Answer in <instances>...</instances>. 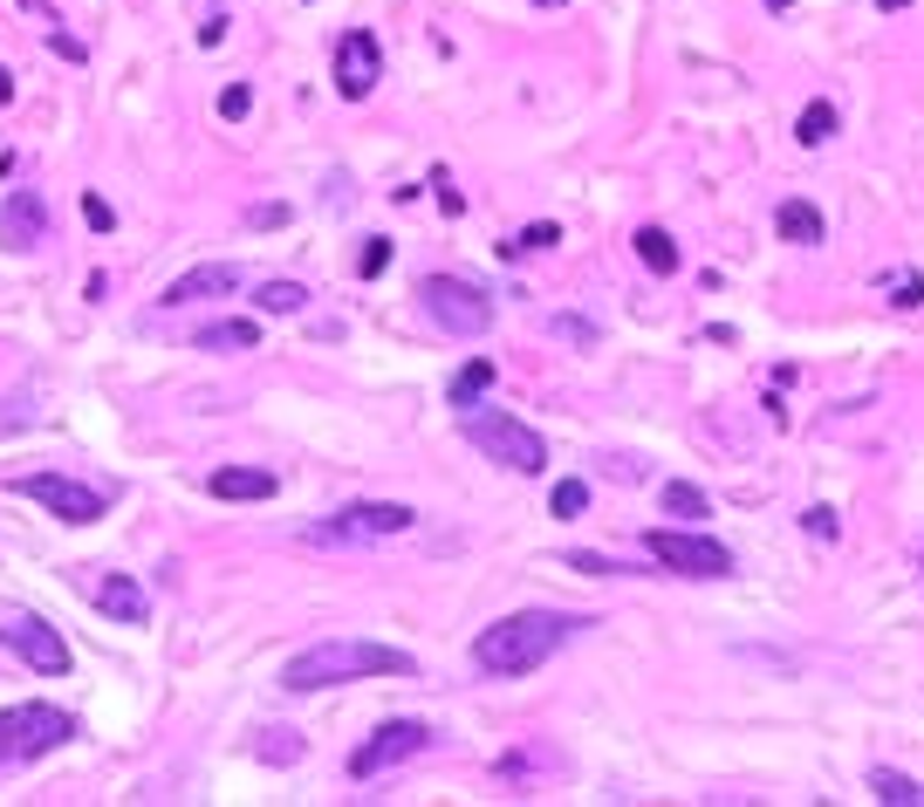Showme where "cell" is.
I'll use <instances>...</instances> for the list:
<instances>
[{
    "mask_svg": "<svg viewBox=\"0 0 924 807\" xmlns=\"http://www.w3.org/2000/svg\"><path fill=\"white\" fill-rule=\"evenodd\" d=\"M90 603L110 616V622H144L151 616V595L138 589V582H123V575H103V582H90Z\"/></svg>",
    "mask_w": 924,
    "mask_h": 807,
    "instance_id": "obj_15",
    "label": "cell"
},
{
    "mask_svg": "<svg viewBox=\"0 0 924 807\" xmlns=\"http://www.w3.org/2000/svg\"><path fill=\"white\" fill-rule=\"evenodd\" d=\"M268 739H274V746H261L268 760H288V767L301 760V733H268Z\"/></svg>",
    "mask_w": 924,
    "mask_h": 807,
    "instance_id": "obj_31",
    "label": "cell"
},
{
    "mask_svg": "<svg viewBox=\"0 0 924 807\" xmlns=\"http://www.w3.org/2000/svg\"><path fill=\"white\" fill-rule=\"evenodd\" d=\"M774 233H781L787 247H821V233H829V226H821V213H815L808 199H781V213H774Z\"/></svg>",
    "mask_w": 924,
    "mask_h": 807,
    "instance_id": "obj_16",
    "label": "cell"
},
{
    "mask_svg": "<svg viewBox=\"0 0 924 807\" xmlns=\"http://www.w3.org/2000/svg\"><path fill=\"white\" fill-rule=\"evenodd\" d=\"M14 492H21V500H42L56 520H69V527H90V520H103V507H110V492H103V486H83V479H69V473H28Z\"/></svg>",
    "mask_w": 924,
    "mask_h": 807,
    "instance_id": "obj_10",
    "label": "cell"
},
{
    "mask_svg": "<svg viewBox=\"0 0 924 807\" xmlns=\"http://www.w3.org/2000/svg\"><path fill=\"white\" fill-rule=\"evenodd\" d=\"M890 308H924V274H897L890 281Z\"/></svg>",
    "mask_w": 924,
    "mask_h": 807,
    "instance_id": "obj_28",
    "label": "cell"
},
{
    "mask_svg": "<svg viewBox=\"0 0 924 807\" xmlns=\"http://www.w3.org/2000/svg\"><path fill=\"white\" fill-rule=\"evenodd\" d=\"M869 787H877V800H890V807H917L924 800V787H917V780H904L897 767H877V773H869Z\"/></svg>",
    "mask_w": 924,
    "mask_h": 807,
    "instance_id": "obj_20",
    "label": "cell"
},
{
    "mask_svg": "<svg viewBox=\"0 0 924 807\" xmlns=\"http://www.w3.org/2000/svg\"><path fill=\"white\" fill-rule=\"evenodd\" d=\"M582 507H589V479H561V486L548 492V513H555V520H576Z\"/></svg>",
    "mask_w": 924,
    "mask_h": 807,
    "instance_id": "obj_25",
    "label": "cell"
},
{
    "mask_svg": "<svg viewBox=\"0 0 924 807\" xmlns=\"http://www.w3.org/2000/svg\"><path fill=\"white\" fill-rule=\"evenodd\" d=\"M808 527H815L821 541H836V534H842V520H836V507H815V513H808Z\"/></svg>",
    "mask_w": 924,
    "mask_h": 807,
    "instance_id": "obj_33",
    "label": "cell"
},
{
    "mask_svg": "<svg viewBox=\"0 0 924 807\" xmlns=\"http://www.w3.org/2000/svg\"><path fill=\"white\" fill-rule=\"evenodd\" d=\"M418 301H425V316L439 322L446 335H486V329H494V301H486L473 281H459V274H425Z\"/></svg>",
    "mask_w": 924,
    "mask_h": 807,
    "instance_id": "obj_7",
    "label": "cell"
},
{
    "mask_svg": "<svg viewBox=\"0 0 924 807\" xmlns=\"http://www.w3.org/2000/svg\"><path fill=\"white\" fill-rule=\"evenodd\" d=\"M261 308H268V316H301V308H308V288H301V281H268V288H261Z\"/></svg>",
    "mask_w": 924,
    "mask_h": 807,
    "instance_id": "obj_22",
    "label": "cell"
},
{
    "mask_svg": "<svg viewBox=\"0 0 924 807\" xmlns=\"http://www.w3.org/2000/svg\"><path fill=\"white\" fill-rule=\"evenodd\" d=\"M644 555L664 561L672 575H691V582H726L733 575V548L712 541V534H699V527H651Z\"/></svg>",
    "mask_w": 924,
    "mask_h": 807,
    "instance_id": "obj_5",
    "label": "cell"
},
{
    "mask_svg": "<svg viewBox=\"0 0 924 807\" xmlns=\"http://www.w3.org/2000/svg\"><path fill=\"white\" fill-rule=\"evenodd\" d=\"M83 219H90V233H110V226H117L110 199H96V192H83Z\"/></svg>",
    "mask_w": 924,
    "mask_h": 807,
    "instance_id": "obj_30",
    "label": "cell"
},
{
    "mask_svg": "<svg viewBox=\"0 0 924 807\" xmlns=\"http://www.w3.org/2000/svg\"><path fill=\"white\" fill-rule=\"evenodd\" d=\"M555 240H561V226H555V219H534L528 233H513V240H507L500 253H507V260H521V253H542V247H555Z\"/></svg>",
    "mask_w": 924,
    "mask_h": 807,
    "instance_id": "obj_23",
    "label": "cell"
},
{
    "mask_svg": "<svg viewBox=\"0 0 924 807\" xmlns=\"http://www.w3.org/2000/svg\"><path fill=\"white\" fill-rule=\"evenodd\" d=\"M48 240V205L42 192H14V199H0V247H14V253H28Z\"/></svg>",
    "mask_w": 924,
    "mask_h": 807,
    "instance_id": "obj_12",
    "label": "cell"
},
{
    "mask_svg": "<svg viewBox=\"0 0 924 807\" xmlns=\"http://www.w3.org/2000/svg\"><path fill=\"white\" fill-rule=\"evenodd\" d=\"M664 513H672V520H691V527H699V520L712 513V500H706V492L691 486V479H672V486H664Z\"/></svg>",
    "mask_w": 924,
    "mask_h": 807,
    "instance_id": "obj_19",
    "label": "cell"
},
{
    "mask_svg": "<svg viewBox=\"0 0 924 807\" xmlns=\"http://www.w3.org/2000/svg\"><path fill=\"white\" fill-rule=\"evenodd\" d=\"M0 643L14 650L28 670H42V678H69V637L56 630L48 616H28V609H14L8 622H0Z\"/></svg>",
    "mask_w": 924,
    "mask_h": 807,
    "instance_id": "obj_8",
    "label": "cell"
},
{
    "mask_svg": "<svg viewBox=\"0 0 924 807\" xmlns=\"http://www.w3.org/2000/svg\"><path fill=\"white\" fill-rule=\"evenodd\" d=\"M459 431H466V446H479L494 465H507V473H548V446L542 431L521 425L513 411H486V404H459Z\"/></svg>",
    "mask_w": 924,
    "mask_h": 807,
    "instance_id": "obj_3",
    "label": "cell"
},
{
    "mask_svg": "<svg viewBox=\"0 0 924 807\" xmlns=\"http://www.w3.org/2000/svg\"><path fill=\"white\" fill-rule=\"evenodd\" d=\"M431 186H439V205H446V213H466V199H459V192H452V178H446V171H439V178H431Z\"/></svg>",
    "mask_w": 924,
    "mask_h": 807,
    "instance_id": "obj_35",
    "label": "cell"
},
{
    "mask_svg": "<svg viewBox=\"0 0 924 807\" xmlns=\"http://www.w3.org/2000/svg\"><path fill=\"white\" fill-rule=\"evenodd\" d=\"M192 343H199V349H213V356H240V349H253V343H261V329L234 316V322H213V329H199Z\"/></svg>",
    "mask_w": 924,
    "mask_h": 807,
    "instance_id": "obj_17",
    "label": "cell"
},
{
    "mask_svg": "<svg viewBox=\"0 0 924 807\" xmlns=\"http://www.w3.org/2000/svg\"><path fill=\"white\" fill-rule=\"evenodd\" d=\"M917 561H924V534H917Z\"/></svg>",
    "mask_w": 924,
    "mask_h": 807,
    "instance_id": "obj_38",
    "label": "cell"
},
{
    "mask_svg": "<svg viewBox=\"0 0 924 807\" xmlns=\"http://www.w3.org/2000/svg\"><path fill=\"white\" fill-rule=\"evenodd\" d=\"M247 110H253V90H247V83H234V90H220V117H226V123H240Z\"/></svg>",
    "mask_w": 924,
    "mask_h": 807,
    "instance_id": "obj_29",
    "label": "cell"
},
{
    "mask_svg": "<svg viewBox=\"0 0 924 807\" xmlns=\"http://www.w3.org/2000/svg\"><path fill=\"white\" fill-rule=\"evenodd\" d=\"M240 281H247V274L234 268V260H205V268L178 274V281H171V288H165L158 301H165V308H186V301H213V295H234Z\"/></svg>",
    "mask_w": 924,
    "mask_h": 807,
    "instance_id": "obj_13",
    "label": "cell"
},
{
    "mask_svg": "<svg viewBox=\"0 0 924 807\" xmlns=\"http://www.w3.org/2000/svg\"><path fill=\"white\" fill-rule=\"evenodd\" d=\"M877 8H884V14H897V8H911V0H877Z\"/></svg>",
    "mask_w": 924,
    "mask_h": 807,
    "instance_id": "obj_37",
    "label": "cell"
},
{
    "mask_svg": "<svg viewBox=\"0 0 924 807\" xmlns=\"http://www.w3.org/2000/svg\"><path fill=\"white\" fill-rule=\"evenodd\" d=\"M383 268H391V240L377 233V240H364V260H356V274H364V281H377Z\"/></svg>",
    "mask_w": 924,
    "mask_h": 807,
    "instance_id": "obj_27",
    "label": "cell"
},
{
    "mask_svg": "<svg viewBox=\"0 0 924 807\" xmlns=\"http://www.w3.org/2000/svg\"><path fill=\"white\" fill-rule=\"evenodd\" d=\"M569 568H582V575H637V568L609 561V555H589V548H576V555H569Z\"/></svg>",
    "mask_w": 924,
    "mask_h": 807,
    "instance_id": "obj_26",
    "label": "cell"
},
{
    "mask_svg": "<svg viewBox=\"0 0 924 807\" xmlns=\"http://www.w3.org/2000/svg\"><path fill=\"white\" fill-rule=\"evenodd\" d=\"M288 219V205H247V226H281Z\"/></svg>",
    "mask_w": 924,
    "mask_h": 807,
    "instance_id": "obj_34",
    "label": "cell"
},
{
    "mask_svg": "<svg viewBox=\"0 0 924 807\" xmlns=\"http://www.w3.org/2000/svg\"><path fill=\"white\" fill-rule=\"evenodd\" d=\"M377 83H383V48H377L370 28H350V35L336 41V90H343L350 103H364Z\"/></svg>",
    "mask_w": 924,
    "mask_h": 807,
    "instance_id": "obj_11",
    "label": "cell"
},
{
    "mask_svg": "<svg viewBox=\"0 0 924 807\" xmlns=\"http://www.w3.org/2000/svg\"><path fill=\"white\" fill-rule=\"evenodd\" d=\"M582 630H589V616H569V609H513L473 637V664L486 678H528V670H542Z\"/></svg>",
    "mask_w": 924,
    "mask_h": 807,
    "instance_id": "obj_1",
    "label": "cell"
},
{
    "mask_svg": "<svg viewBox=\"0 0 924 807\" xmlns=\"http://www.w3.org/2000/svg\"><path fill=\"white\" fill-rule=\"evenodd\" d=\"M425 746H431V725L391 719V725H377V733L350 752V780H377V773H391V767H404V760H418Z\"/></svg>",
    "mask_w": 924,
    "mask_h": 807,
    "instance_id": "obj_9",
    "label": "cell"
},
{
    "mask_svg": "<svg viewBox=\"0 0 924 807\" xmlns=\"http://www.w3.org/2000/svg\"><path fill=\"white\" fill-rule=\"evenodd\" d=\"M205 492H213V500H274L281 479L261 473V465H220V473L205 479Z\"/></svg>",
    "mask_w": 924,
    "mask_h": 807,
    "instance_id": "obj_14",
    "label": "cell"
},
{
    "mask_svg": "<svg viewBox=\"0 0 924 807\" xmlns=\"http://www.w3.org/2000/svg\"><path fill=\"white\" fill-rule=\"evenodd\" d=\"M350 678H418V657L398 643H370V637H322L281 670L288 691H329V685H350Z\"/></svg>",
    "mask_w": 924,
    "mask_h": 807,
    "instance_id": "obj_2",
    "label": "cell"
},
{
    "mask_svg": "<svg viewBox=\"0 0 924 807\" xmlns=\"http://www.w3.org/2000/svg\"><path fill=\"white\" fill-rule=\"evenodd\" d=\"M8 96H14V75H8V69H0V103H8Z\"/></svg>",
    "mask_w": 924,
    "mask_h": 807,
    "instance_id": "obj_36",
    "label": "cell"
},
{
    "mask_svg": "<svg viewBox=\"0 0 924 807\" xmlns=\"http://www.w3.org/2000/svg\"><path fill=\"white\" fill-rule=\"evenodd\" d=\"M555 329L569 335V343H596V322H582V316H555Z\"/></svg>",
    "mask_w": 924,
    "mask_h": 807,
    "instance_id": "obj_32",
    "label": "cell"
},
{
    "mask_svg": "<svg viewBox=\"0 0 924 807\" xmlns=\"http://www.w3.org/2000/svg\"><path fill=\"white\" fill-rule=\"evenodd\" d=\"M794 138H802V144H829V138H836V103H821V96H815L808 110L794 117Z\"/></svg>",
    "mask_w": 924,
    "mask_h": 807,
    "instance_id": "obj_21",
    "label": "cell"
},
{
    "mask_svg": "<svg viewBox=\"0 0 924 807\" xmlns=\"http://www.w3.org/2000/svg\"><path fill=\"white\" fill-rule=\"evenodd\" d=\"M486 383H494V363H486V356H473V363H466V370H459V377H452V411H459V404H473V397H479V390H486Z\"/></svg>",
    "mask_w": 924,
    "mask_h": 807,
    "instance_id": "obj_24",
    "label": "cell"
},
{
    "mask_svg": "<svg viewBox=\"0 0 924 807\" xmlns=\"http://www.w3.org/2000/svg\"><path fill=\"white\" fill-rule=\"evenodd\" d=\"M69 739H75V719L62 705H48V698H28V705L0 712V773L28 767V760H42V752H56Z\"/></svg>",
    "mask_w": 924,
    "mask_h": 807,
    "instance_id": "obj_4",
    "label": "cell"
},
{
    "mask_svg": "<svg viewBox=\"0 0 924 807\" xmlns=\"http://www.w3.org/2000/svg\"><path fill=\"white\" fill-rule=\"evenodd\" d=\"M411 507H398V500H356V507H343V513H329V520H316L308 527V541H322V548H364V541H398V534H411Z\"/></svg>",
    "mask_w": 924,
    "mask_h": 807,
    "instance_id": "obj_6",
    "label": "cell"
},
{
    "mask_svg": "<svg viewBox=\"0 0 924 807\" xmlns=\"http://www.w3.org/2000/svg\"><path fill=\"white\" fill-rule=\"evenodd\" d=\"M630 247H637V260H644L651 274H678V240H672L664 226H637Z\"/></svg>",
    "mask_w": 924,
    "mask_h": 807,
    "instance_id": "obj_18",
    "label": "cell"
}]
</instances>
